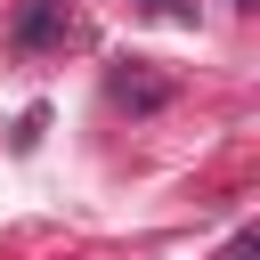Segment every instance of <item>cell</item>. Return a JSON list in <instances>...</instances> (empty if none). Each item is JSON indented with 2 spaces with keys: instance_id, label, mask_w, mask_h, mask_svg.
Here are the masks:
<instances>
[{
  "instance_id": "1",
  "label": "cell",
  "mask_w": 260,
  "mask_h": 260,
  "mask_svg": "<svg viewBox=\"0 0 260 260\" xmlns=\"http://www.w3.org/2000/svg\"><path fill=\"white\" fill-rule=\"evenodd\" d=\"M114 98H122L130 114H154V106H171V73H154V57H122Z\"/></svg>"
},
{
  "instance_id": "2",
  "label": "cell",
  "mask_w": 260,
  "mask_h": 260,
  "mask_svg": "<svg viewBox=\"0 0 260 260\" xmlns=\"http://www.w3.org/2000/svg\"><path fill=\"white\" fill-rule=\"evenodd\" d=\"M57 24H65V0H24V16H16V49H49Z\"/></svg>"
},
{
  "instance_id": "3",
  "label": "cell",
  "mask_w": 260,
  "mask_h": 260,
  "mask_svg": "<svg viewBox=\"0 0 260 260\" xmlns=\"http://www.w3.org/2000/svg\"><path fill=\"white\" fill-rule=\"evenodd\" d=\"M41 130H49V114H41V106H32V114H24V122H16V146H24V154H32V146H41Z\"/></svg>"
},
{
  "instance_id": "4",
  "label": "cell",
  "mask_w": 260,
  "mask_h": 260,
  "mask_svg": "<svg viewBox=\"0 0 260 260\" xmlns=\"http://www.w3.org/2000/svg\"><path fill=\"white\" fill-rule=\"evenodd\" d=\"M252 252H260V244H252V236H236V244H228V260H252Z\"/></svg>"
},
{
  "instance_id": "5",
  "label": "cell",
  "mask_w": 260,
  "mask_h": 260,
  "mask_svg": "<svg viewBox=\"0 0 260 260\" xmlns=\"http://www.w3.org/2000/svg\"><path fill=\"white\" fill-rule=\"evenodd\" d=\"M138 8H162V16H187V8H179V0H138Z\"/></svg>"
},
{
  "instance_id": "6",
  "label": "cell",
  "mask_w": 260,
  "mask_h": 260,
  "mask_svg": "<svg viewBox=\"0 0 260 260\" xmlns=\"http://www.w3.org/2000/svg\"><path fill=\"white\" fill-rule=\"evenodd\" d=\"M236 8H252V0H236Z\"/></svg>"
}]
</instances>
